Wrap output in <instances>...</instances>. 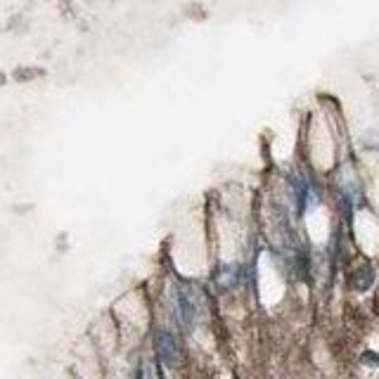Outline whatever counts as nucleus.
<instances>
[{"label":"nucleus","instance_id":"obj_5","mask_svg":"<svg viewBox=\"0 0 379 379\" xmlns=\"http://www.w3.org/2000/svg\"><path fill=\"white\" fill-rule=\"evenodd\" d=\"M137 379H162L159 377V370H157V363H152V360H140V365H137Z\"/></svg>","mask_w":379,"mask_h":379},{"label":"nucleus","instance_id":"obj_7","mask_svg":"<svg viewBox=\"0 0 379 379\" xmlns=\"http://www.w3.org/2000/svg\"><path fill=\"white\" fill-rule=\"evenodd\" d=\"M363 360H365L367 365H379V355H377V353H370V351H367V353L363 355Z\"/></svg>","mask_w":379,"mask_h":379},{"label":"nucleus","instance_id":"obj_4","mask_svg":"<svg viewBox=\"0 0 379 379\" xmlns=\"http://www.w3.org/2000/svg\"><path fill=\"white\" fill-rule=\"evenodd\" d=\"M372 283H375V271H372L370 266H360V268H355V273H353V278H351L353 289L365 292V289H370Z\"/></svg>","mask_w":379,"mask_h":379},{"label":"nucleus","instance_id":"obj_1","mask_svg":"<svg viewBox=\"0 0 379 379\" xmlns=\"http://www.w3.org/2000/svg\"><path fill=\"white\" fill-rule=\"evenodd\" d=\"M154 348H157V358L162 360L166 367H178L180 365V348H178L176 337L169 330H159L154 335Z\"/></svg>","mask_w":379,"mask_h":379},{"label":"nucleus","instance_id":"obj_6","mask_svg":"<svg viewBox=\"0 0 379 379\" xmlns=\"http://www.w3.org/2000/svg\"><path fill=\"white\" fill-rule=\"evenodd\" d=\"M235 283H237V266H226L223 268V280L218 285L226 289V287H235Z\"/></svg>","mask_w":379,"mask_h":379},{"label":"nucleus","instance_id":"obj_3","mask_svg":"<svg viewBox=\"0 0 379 379\" xmlns=\"http://www.w3.org/2000/svg\"><path fill=\"white\" fill-rule=\"evenodd\" d=\"M176 303H178V318H180V323L185 325L187 330H192L194 320H197V308H194V301L190 298V294L183 287L176 289Z\"/></svg>","mask_w":379,"mask_h":379},{"label":"nucleus","instance_id":"obj_2","mask_svg":"<svg viewBox=\"0 0 379 379\" xmlns=\"http://www.w3.org/2000/svg\"><path fill=\"white\" fill-rule=\"evenodd\" d=\"M292 192H294V202H296V209L301 211H308L311 206L318 202V192L315 187L311 185L306 176H292Z\"/></svg>","mask_w":379,"mask_h":379}]
</instances>
